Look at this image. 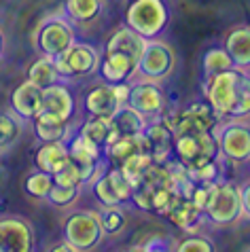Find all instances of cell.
Instances as JSON below:
<instances>
[{
    "mask_svg": "<svg viewBox=\"0 0 250 252\" xmlns=\"http://www.w3.org/2000/svg\"><path fill=\"white\" fill-rule=\"evenodd\" d=\"M206 102L219 119L250 117V70L229 68L204 81Z\"/></svg>",
    "mask_w": 250,
    "mask_h": 252,
    "instance_id": "cell-1",
    "label": "cell"
},
{
    "mask_svg": "<svg viewBox=\"0 0 250 252\" xmlns=\"http://www.w3.org/2000/svg\"><path fill=\"white\" fill-rule=\"evenodd\" d=\"M219 157L227 165L250 163V117H225L212 127Z\"/></svg>",
    "mask_w": 250,
    "mask_h": 252,
    "instance_id": "cell-2",
    "label": "cell"
},
{
    "mask_svg": "<svg viewBox=\"0 0 250 252\" xmlns=\"http://www.w3.org/2000/svg\"><path fill=\"white\" fill-rule=\"evenodd\" d=\"M76 40V26L68 19L64 13L62 15H49L36 26L32 32V47L38 55H47V58H55L70 49Z\"/></svg>",
    "mask_w": 250,
    "mask_h": 252,
    "instance_id": "cell-3",
    "label": "cell"
},
{
    "mask_svg": "<svg viewBox=\"0 0 250 252\" xmlns=\"http://www.w3.org/2000/svg\"><path fill=\"white\" fill-rule=\"evenodd\" d=\"M170 19L172 11L165 0H131L125 11V26H129L147 40L163 36Z\"/></svg>",
    "mask_w": 250,
    "mask_h": 252,
    "instance_id": "cell-4",
    "label": "cell"
},
{
    "mask_svg": "<svg viewBox=\"0 0 250 252\" xmlns=\"http://www.w3.org/2000/svg\"><path fill=\"white\" fill-rule=\"evenodd\" d=\"M176 66H178L176 49L161 36L151 38L147 40V47H144L140 60L136 64L134 79L163 83L176 72Z\"/></svg>",
    "mask_w": 250,
    "mask_h": 252,
    "instance_id": "cell-5",
    "label": "cell"
},
{
    "mask_svg": "<svg viewBox=\"0 0 250 252\" xmlns=\"http://www.w3.org/2000/svg\"><path fill=\"white\" fill-rule=\"evenodd\" d=\"M104 229L95 210H76L64 220V240L74 246L76 252H87L98 248L104 242Z\"/></svg>",
    "mask_w": 250,
    "mask_h": 252,
    "instance_id": "cell-6",
    "label": "cell"
},
{
    "mask_svg": "<svg viewBox=\"0 0 250 252\" xmlns=\"http://www.w3.org/2000/svg\"><path fill=\"white\" fill-rule=\"evenodd\" d=\"M127 104L134 110H138L147 121L161 119L168 113V100L161 83L144 81V79H131L129 81V97Z\"/></svg>",
    "mask_w": 250,
    "mask_h": 252,
    "instance_id": "cell-7",
    "label": "cell"
},
{
    "mask_svg": "<svg viewBox=\"0 0 250 252\" xmlns=\"http://www.w3.org/2000/svg\"><path fill=\"white\" fill-rule=\"evenodd\" d=\"M204 219L212 222L214 227H229L242 220V201H240L238 185L231 183L229 178L220 180L219 193L204 212Z\"/></svg>",
    "mask_w": 250,
    "mask_h": 252,
    "instance_id": "cell-8",
    "label": "cell"
},
{
    "mask_svg": "<svg viewBox=\"0 0 250 252\" xmlns=\"http://www.w3.org/2000/svg\"><path fill=\"white\" fill-rule=\"evenodd\" d=\"M100 206H127L134 193V185L121 172L119 165H108V170L89 187Z\"/></svg>",
    "mask_w": 250,
    "mask_h": 252,
    "instance_id": "cell-9",
    "label": "cell"
},
{
    "mask_svg": "<svg viewBox=\"0 0 250 252\" xmlns=\"http://www.w3.org/2000/svg\"><path fill=\"white\" fill-rule=\"evenodd\" d=\"M74 115H76V97L70 89V83L58 81L43 89V110H40L38 117L70 123Z\"/></svg>",
    "mask_w": 250,
    "mask_h": 252,
    "instance_id": "cell-10",
    "label": "cell"
},
{
    "mask_svg": "<svg viewBox=\"0 0 250 252\" xmlns=\"http://www.w3.org/2000/svg\"><path fill=\"white\" fill-rule=\"evenodd\" d=\"M36 244L34 227L22 216H0V252H30Z\"/></svg>",
    "mask_w": 250,
    "mask_h": 252,
    "instance_id": "cell-11",
    "label": "cell"
},
{
    "mask_svg": "<svg viewBox=\"0 0 250 252\" xmlns=\"http://www.w3.org/2000/svg\"><path fill=\"white\" fill-rule=\"evenodd\" d=\"M9 104L19 119H24L26 123H32L43 110V87L26 79L11 92Z\"/></svg>",
    "mask_w": 250,
    "mask_h": 252,
    "instance_id": "cell-12",
    "label": "cell"
},
{
    "mask_svg": "<svg viewBox=\"0 0 250 252\" xmlns=\"http://www.w3.org/2000/svg\"><path fill=\"white\" fill-rule=\"evenodd\" d=\"M123 106L119 95L115 92L113 83H100L94 85L89 92L83 95V108L89 117H104V119H113V115Z\"/></svg>",
    "mask_w": 250,
    "mask_h": 252,
    "instance_id": "cell-13",
    "label": "cell"
},
{
    "mask_svg": "<svg viewBox=\"0 0 250 252\" xmlns=\"http://www.w3.org/2000/svg\"><path fill=\"white\" fill-rule=\"evenodd\" d=\"M64 58L70 66L74 79H85V76H94L98 74V66L102 60V51L92 43L85 40H76V43L64 53Z\"/></svg>",
    "mask_w": 250,
    "mask_h": 252,
    "instance_id": "cell-14",
    "label": "cell"
},
{
    "mask_svg": "<svg viewBox=\"0 0 250 252\" xmlns=\"http://www.w3.org/2000/svg\"><path fill=\"white\" fill-rule=\"evenodd\" d=\"M219 117L214 115L210 104L195 102L191 106L183 108L174 117V134H185V131H210Z\"/></svg>",
    "mask_w": 250,
    "mask_h": 252,
    "instance_id": "cell-15",
    "label": "cell"
},
{
    "mask_svg": "<svg viewBox=\"0 0 250 252\" xmlns=\"http://www.w3.org/2000/svg\"><path fill=\"white\" fill-rule=\"evenodd\" d=\"M136 62L119 51H102L98 74L104 83H127L134 79Z\"/></svg>",
    "mask_w": 250,
    "mask_h": 252,
    "instance_id": "cell-16",
    "label": "cell"
},
{
    "mask_svg": "<svg viewBox=\"0 0 250 252\" xmlns=\"http://www.w3.org/2000/svg\"><path fill=\"white\" fill-rule=\"evenodd\" d=\"M223 47L233 62V68L250 70V24L233 26L225 34Z\"/></svg>",
    "mask_w": 250,
    "mask_h": 252,
    "instance_id": "cell-17",
    "label": "cell"
},
{
    "mask_svg": "<svg viewBox=\"0 0 250 252\" xmlns=\"http://www.w3.org/2000/svg\"><path fill=\"white\" fill-rule=\"evenodd\" d=\"M144 47H147V38L140 36L136 30H131L129 26H121V28H117V30L110 34V38L106 40V45H104V51L125 53L138 64V60H140Z\"/></svg>",
    "mask_w": 250,
    "mask_h": 252,
    "instance_id": "cell-18",
    "label": "cell"
},
{
    "mask_svg": "<svg viewBox=\"0 0 250 252\" xmlns=\"http://www.w3.org/2000/svg\"><path fill=\"white\" fill-rule=\"evenodd\" d=\"M68 161V144L62 142V140H55V142H40V146L34 153V167L43 172L55 174L58 170H62Z\"/></svg>",
    "mask_w": 250,
    "mask_h": 252,
    "instance_id": "cell-19",
    "label": "cell"
},
{
    "mask_svg": "<svg viewBox=\"0 0 250 252\" xmlns=\"http://www.w3.org/2000/svg\"><path fill=\"white\" fill-rule=\"evenodd\" d=\"M151 146L147 142V138L142 134H136V136H119L113 144L104 146V159L108 161L110 165H121L125 159H129L131 155L136 153H142V151H149Z\"/></svg>",
    "mask_w": 250,
    "mask_h": 252,
    "instance_id": "cell-20",
    "label": "cell"
},
{
    "mask_svg": "<svg viewBox=\"0 0 250 252\" xmlns=\"http://www.w3.org/2000/svg\"><path fill=\"white\" fill-rule=\"evenodd\" d=\"M76 131H79L81 136H85L87 140H92V142L100 144L102 151H104V146L113 144L115 140L121 136L113 125V121L104 119V117H87V121H83L81 127H76Z\"/></svg>",
    "mask_w": 250,
    "mask_h": 252,
    "instance_id": "cell-21",
    "label": "cell"
},
{
    "mask_svg": "<svg viewBox=\"0 0 250 252\" xmlns=\"http://www.w3.org/2000/svg\"><path fill=\"white\" fill-rule=\"evenodd\" d=\"M32 131L38 142H55V140L68 142L70 136L76 131V127L72 125V121L64 123V121H51V119L36 117L32 121Z\"/></svg>",
    "mask_w": 250,
    "mask_h": 252,
    "instance_id": "cell-22",
    "label": "cell"
},
{
    "mask_svg": "<svg viewBox=\"0 0 250 252\" xmlns=\"http://www.w3.org/2000/svg\"><path fill=\"white\" fill-rule=\"evenodd\" d=\"M66 144H68V155L79 165H92V163H98L100 159H104L102 146L87 140L85 136H81L79 131H74Z\"/></svg>",
    "mask_w": 250,
    "mask_h": 252,
    "instance_id": "cell-23",
    "label": "cell"
},
{
    "mask_svg": "<svg viewBox=\"0 0 250 252\" xmlns=\"http://www.w3.org/2000/svg\"><path fill=\"white\" fill-rule=\"evenodd\" d=\"M104 9V0H66L64 2V15L70 19L74 26L92 24L100 17Z\"/></svg>",
    "mask_w": 250,
    "mask_h": 252,
    "instance_id": "cell-24",
    "label": "cell"
},
{
    "mask_svg": "<svg viewBox=\"0 0 250 252\" xmlns=\"http://www.w3.org/2000/svg\"><path fill=\"white\" fill-rule=\"evenodd\" d=\"M168 219L174 222L176 227H180L183 231H187V233H197V229H199L197 225L201 222V219H204V212L193 206L191 199L183 197V199H180L178 204H176V208L168 214Z\"/></svg>",
    "mask_w": 250,
    "mask_h": 252,
    "instance_id": "cell-25",
    "label": "cell"
},
{
    "mask_svg": "<svg viewBox=\"0 0 250 252\" xmlns=\"http://www.w3.org/2000/svg\"><path fill=\"white\" fill-rule=\"evenodd\" d=\"M113 125L117 127L121 136H136V134H142L144 127H147V119H144L138 110H134L129 104H123V106L117 110L113 115Z\"/></svg>",
    "mask_w": 250,
    "mask_h": 252,
    "instance_id": "cell-26",
    "label": "cell"
},
{
    "mask_svg": "<svg viewBox=\"0 0 250 252\" xmlns=\"http://www.w3.org/2000/svg\"><path fill=\"white\" fill-rule=\"evenodd\" d=\"M102 229L106 237H119L125 227H127V212H125V206L117 204V206H100L98 210Z\"/></svg>",
    "mask_w": 250,
    "mask_h": 252,
    "instance_id": "cell-27",
    "label": "cell"
},
{
    "mask_svg": "<svg viewBox=\"0 0 250 252\" xmlns=\"http://www.w3.org/2000/svg\"><path fill=\"white\" fill-rule=\"evenodd\" d=\"M26 121L19 119L13 110H0V151L6 153L24 134Z\"/></svg>",
    "mask_w": 250,
    "mask_h": 252,
    "instance_id": "cell-28",
    "label": "cell"
},
{
    "mask_svg": "<svg viewBox=\"0 0 250 252\" xmlns=\"http://www.w3.org/2000/svg\"><path fill=\"white\" fill-rule=\"evenodd\" d=\"M26 79L32 81V83H36V85L43 87V89L53 85V83L62 81L60 74L55 72L53 60L47 58V55H40V58H36V60L32 62L30 68H28V76H26Z\"/></svg>",
    "mask_w": 250,
    "mask_h": 252,
    "instance_id": "cell-29",
    "label": "cell"
},
{
    "mask_svg": "<svg viewBox=\"0 0 250 252\" xmlns=\"http://www.w3.org/2000/svg\"><path fill=\"white\" fill-rule=\"evenodd\" d=\"M233 68V62L229 58V53L225 51L223 45L219 47H210L208 51L201 55V72H204V81L210 76L223 72V70Z\"/></svg>",
    "mask_w": 250,
    "mask_h": 252,
    "instance_id": "cell-30",
    "label": "cell"
},
{
    "mask_svg": "<svg viewBox=\"0 0 250 252\" xmlns=\"http://www.w3.org/2000/svg\"><path fill=\"white\" fill-rule=\"evenodd\" d=\"M53 187V174L43 172V170H34L32 174H28V178L24 180V191L28 197L34 199H47Z\"/></svg>",
    "mask_w": 250,
    "mask_h": 252,
    "instance_id": "cell-31",
    "label": "cell"
},
{
    "mask_svg": "<svg viewBox=\"0 0 250 252\" xmlns=\"http://www.w3.org/2000/svg\"><path fill=\"white\" fill-rule=\"evenodd\" d=\"M151 163H153L151 151H142V153H136V155H131L129 159H125L119 167H121V172L125 174V176L129 178V183L134 185V189H136L138 185H140L144 172L149 170Z\"/></svg>",
    "mask_w": 250,
    "mask_h": 252,
    "instance_id": "cell-32",
    "label": "cell"
},
{
    "mask_svg": "<svg viewBox=\"0 0 250 252\" xmlns=\"http://www.w3.org/2000/svg\"><path fill=\"white\" fill-rule=\"evenodd\" d=\"M81 191H83V187H64V185L53 183L51 191H49V195H47L45 201L55 206V208H62V210L74 208L76 201L81 199Z\"/></svg>",
    "mask_w": 250,
    "mask_h": 252,
    "instance_id": "cell-33",
    "label": "cell"
},
{
    "mask_svg": "<svg viewBox=\"0 0 250 252\" xmlns=\"http://www.w3.org/2000/svg\"><path fill=\"white\" fill-rule=\"evenodd\" d=\"M178 252H212L214 250V242L206 235L199 233H189L185 240H180L176 244Z\"/></svg>",
    "mask_w": 250,
    "mask_h": 252,
    "instance_id": "cell-34",
    "label": "cell"
},
{
    "mask_svg": "<svg viewBox=\"0 0 250 252\" xmlns=\"http://www.w3.org/2000/svg\"><path fill=\"white\" fill-rule=\"evenodd\" d=\"M53 183L55 185H64V187H83V178H81L79 165H76L74 161L70 159L64 167H62V170H58L53 174Z\"/></svg>",
    "mask_w": 250,
    "mask_h": 252,
    "instance_id": "cell-35",
    "label": "cell"
},
{
    "mask_svg": "<svg viewBox=\"0 0 250 252\" xmlns=\"http://www.w3.org/2000/svg\"><path fill=\"white\" fill-rule=\"evenodd\" d=\"M51 60H53V66H55V72L60 74L62 81H64V83H74V81H76L74 74H72V70H70V66H68L66 58H64V53H62V55H55V58H51Z\"/></svg>",
    "mask_w": 250,
    "mask_h": 252,
    "instance_id": "cell-36",
    "label": "cell"
},
{
    "mask_svg": "<svg viewBox=\"0 0 250 252\" xmlns=\"http://www.w3.org/2000/svg\"><path fill=\"white\" fill-rule=\"evenodd\" d=\"M240 201H242V219L250 220V178L238 185Z\"/></svg>",
    "mask_w": 250,
    "mask_h": 252,
    "instance_id": "cell-37",
    "label": "cell"
},
{
    "mask_svg": "<svg viewBox=\"0 0 250 252\" xmlns=\"http://www.w3.org/2000/svg\"><path fill=\"white\" fill-rule=\"evenodd\" d=\"M49 250H51V252H76V250H74V246H72V244L68 242V240L58 242V244H55V246H51Z\"/></svg>",
    "mask_w": 250,
    "mask_h": 252,
    "instance_id": "cell-38",
    "label": "cell"
},
{
    "mask_svg": "<svg viewBox=\"0 0 250 252\" xmlns=\"http://www.w3.org/2000/svg\"><path fill=\"white\" fill-rule=\"evenodd\" d=\"M4 49H6V36H4V30L0 28V58L4 55Z\"/></svg>",
    "mask_w": 250,
    "mask_h": 252,
    "instance_id": "cell-39",
    "label": "cell"
},
{
    "mask_svg": "<svg viewBox=\"0 0 250 252\" xmlns=\"http://www.w3.org/2000/svg\"><path fill=\"white\" fill-rule=\"evenodd\" d=\"M2 155H4V153H2V151H0V159H2Z\"/></svg>",
    "mask_w": 250,
    "mask_h": 252,
    "instance_id": "cell-40",
    "label": "cell"
}]
</instances>
